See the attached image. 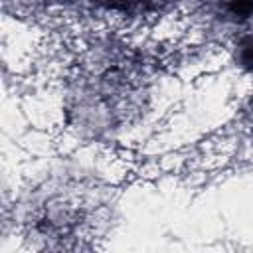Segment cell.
Wrapping results in <instances>:
<instances>
[{
	"label": "cell",
	"instance_id": "1",
	"mask_svg": "<svg viewBox=\"0 0 253 253\" xmlns=\"http://www.w3.org/2000/svg\"><path fill=\"white\" fill-rule=\"evenodd\" d=\"M109 6H121V8H126V6H134V4H140L142 0H107Z\"/></svg>",
	"mask_w": 253,
	"mask_h": 253
}]
</instances>
